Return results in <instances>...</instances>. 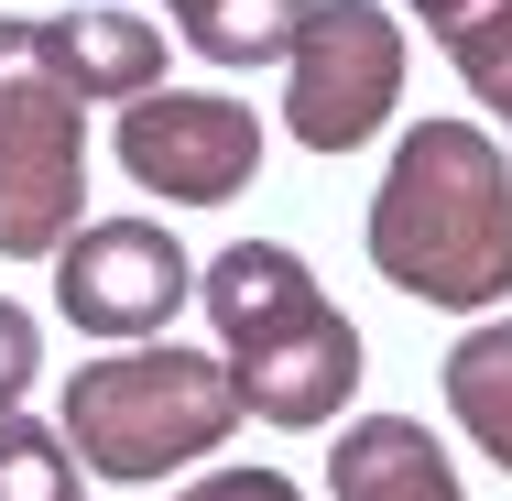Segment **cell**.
<instances>
[{
  "mask_svg": "<svg viewBox=\"0 0 512 501\" xmlns=\"http://www.w3.org/2000/svg\"><path fill=\"white\" fill-rule=\"evenodd\" d=\"M371 273L414 305L480 316L512 295V153L480 120H414L371 197Z\"/></svg>",
  "mask_w": 512,
  "mask_h": 501,
  "instance_id": "6da1fadb",
  "label": "cell"
},
{
  "mask_svg": "<svg viewBox=\"0 0 512 501\" xmlns=\"http://www.w3.org/2000/svg\"><path fill=\"white\" fill-rule=\"evenodd\" d=\"M197 305L218 327L229 382H240V414L306 436V425H338V403L360 393V327L284 240H229L197 273Z\"/></svg>",
  "mask_w": 512,
  "mask_h": 501,
  "instance_id": "7a4b0ae2",
  "label": "cell"
},
{
  "mask_svg": "<svg viewBox=\"0 0 512 501\" xmlns=\"http://www.w3.org/2000/svg\"><path fill=\"white\" fill-rule=\"evenodd\" d=\"M55 425H66L77 469H99V480H164V469L207 458V447L240 425V382H229V360H207V349L120 338L109 360L66 371V414H55Z\"/></svg>",
  "mask_w": 512,
  "mask_h": 501,
  "instance_id": "3957f363",
  "label": "cell"
},
{
  "mask_svg": "<svg viewBox=\"0 0 512 501\" xmlns=\"http://www.w3.org/2000/svg\"><path fill=\"white\" fill-rule=\"evenodd\" d=\"M88 197V88L44 55V22H0V262H55Z\"/></svg>",
  "mask_w": 512,
  "mask_h": 501,
  "instance_id": "277c9868",
  "label": "cell"
},
{
  "mask_svg": "<svg viewBox=\"0 0 512 501\" xmlns=\"http://www.w3.org/2000/svg\"><path fill=\"white\" fill-rule=\"evenodd\" d=\"M284 66V131L306 153H360L404 99V22L382 0H316Z\"/></svg>",
  "mask_w": 512,
  "mask_h": 501,
  "instance_id": "5b68a950",
  "label": "cell"
},
{
  "mask_svg": "<svg viewBox=\"0 0 512 501\" xmlns=\"http://www.w3.org/2000/svg\"><path fill=\"white\" fill-rule=\"evenodd\" d=\"M120 164L142 197L229 207L262 175V120L218 88H142V99H120Z\"/></svg>",
  "mask_w": 512,
  "mask_h": 501,
  "instance_id": "8992f818",
  "label": "cell"
},
{
  "mask_svg": "<svg viewBox=\"0 0 512 501\" xmlns=\"http://www.w3.org/2000/svg\"><path fill=\"white\" fill-rule=\"evenodd\" d=\"M186 295L197 262L175 251L164 218H77V240L55 251V305L77 338H164Z\"/></svg>",
  "mask_w": 512,
  "mask_h": 501,
  "instance_id": "52a82bcc",
  "label": "cell"
},
{
  "mask_svg": "<svg viewBox=\"0 0 512 501\" xmlns=\"http://www.w3.org/2000/svg\"><path fill=\"white\" fill-rule=\"evenodd\" d=\"M327 491L338 501H469L458 469H447V447H436L414 414H360V425H338Z\"/></svg>",
  "mask_w": 512,
  "mask_h": 501,
  "instance_id": "ba28073f",
  "label": "cell"
},
{
  "mask_svg": "<svg viewBox=\"0 0 512 501\" xmlns=\"http://www.w3.org/2000/svg\"><path fill=\"white\" fill-rule=\"evenodd\" d=\"M44 55L88 88V109L164 88V22H131V11H44Z\"/></svg>",
  "mask_w": 512,
  "mask_h": 501,
  "instance_id": "9c48e42d",
  "label": "cell"
},
{
  "mask_svg": "<svg viewBox=\"0 0 512 501\" xmlns=\"http://www.w3.org/2000/svg\"><path fill=\"white\" fill-rule=\"evenodd\" d=\"M404 11L436 33V55L469 77V99L512 131V0H404Z\"/></svg>",
  "mask_w": 512,
  "mask_h": 501,
  "instance_id": "30bf717a",
  "label": "cell"
},
{
  "mask_svg": "<svg viewBox=\"0 0 512 501\" xmlns=\"http://www.w3.org/2000/svg\"><path fill=\"white\" fill-rule=\"evenodd\" d=\"M447 414L469 425V447L512 480V316L469 327V338L447 349Z\"/></svg>",
  "mask_w": 512,
  "mask_h": 501,
  "instance_id": "8fae6325",
  "label": "cell"
},
{
  "mask_svg": "<svg viewBox=\"0 0 512 501\" xmlns=\"http://www.w3.org/2000/svg\"><path fill=\"white\" fill-rule=\"evenodd\" d=\"M316 0H175V33L207 66H284Z\"/></svg>",
  "mask_w": 512,
  "mask_h": 501,
  "instance_id": "7c38bea8",
  "label": "cell"
},
{
  "mask_svg": "<svg viewBox=\"0 0 512 501\" xmlns=\"http://www.w3.org/2000/svg\"><path fill=\"white\" fill-rule=\"evenodd\" d=\"M0 501H77V447H66V425L0 414Z\"/></svg>",
  "mask_w": 512,
  "mask_h": 501,
  "instance_id": "4fadbf2b",
  "label": "cell"
},
{
  "mask_svg": "<svg viewBox=\"0 0 512 501\" xmlns=\"http://www.w3.org/2000/svg\"><path fill=\"white\" fill-rule=\"evenodd\" d=\"M33 371H44V327H33V305H11V295H0V414H22Z\"/></svg>",
  "mask_w": 512,
  "mask_h": 501,
  "instance_id": "5bb4252c",
  "label": "cell"
},
{
  "mask_svg": "<svg viewBox=\"0 0 512 501\" xmlns=\"http://www.w3.org/2000/svg\"><path fill=\"white\" fill-rule=\"evenodd\" d=\"M186 501H306V491H295L284 469H207Z\"/></svg>",
  "mask_w": 512,
  "mask_h": 501,
  "instance_id": "9a60e30c",
  "label": "cell"
},
{
  "mask_svg": "<svg viewBox=\"0 0 512 501\" xmlns=\"http://www.w3.org/2000/svg\"><path fill=\"white\" fill-rule=\"evenodd\" d=\"M164 11H175V0H164Z\"/></svg>",
  "mask_w": 512,
  "mask_h": 501,
  "instance_id": "2e32d148",
  "label": "cell"
}]
</instances>
